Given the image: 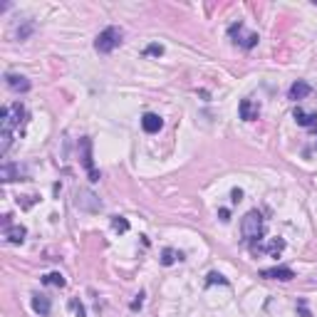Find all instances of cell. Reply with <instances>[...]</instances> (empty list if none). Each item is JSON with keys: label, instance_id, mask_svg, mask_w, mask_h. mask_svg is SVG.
<instances>
[{"label": "cell", "instance_id": "1", "mask_svg": "<svg viewBox=\"0 0 317 317\" xmlns=\"http://www.w3.org/2000/svg\"><path fill=\"white\" fill-rule=\"evenodd\" d=\"M122 38H124V32H122V28H107L102 30L99 35H97L95 40V50L97 52H102V55H107V52H114L119 45H122Z\"/></svg>", "mask_w": 317, "mask_h": 317}, {"label": "cell", "instance_id": "2", "mask_svg": "<svg viewBox=\"0 0 317 317\" xmlns=\"http://www.w3.org/2000/svg\"><path fill=\"white\" fill-rule=\"evenodd\" d=\"M240 233L246 240H260L263 238V216L258 211L246 213V218L240 221Z\"/></svg>", "mask_w": 317, "mask_h": 317}, {"label": "cell", "instance_id": "3", "mask_svg": "<svg viewBox=\"0 0 317 317\" xmlns=\"http://www.w3.org/2000/svg\"><path fill=\"white\" fill-rule=\"evenodd\" d=\"M23 117H25V107L20 102H15L10 107H3L0 109V119H3V129H10L13 132L15 126L23 124Z\"/></svg>", "mask_w": 317, "mask_h": 317}, {"label": "cell", "instance_id": "4", "mask_svg": "<svg viewBox=\"0 0 317 317\" xmlns=\"http://www.w3.org/2000/svg\"><path fill=\"white\" fill-rule=\"evenodd\" d=\"M80 146H82V166L89 174V181H99V171L95 169V161H92V141L89 139H80Z\"/></svg>", "mask_w": 317, "mask_h": 317}, {"label": "cell", "instance_id": "5", "mask_svg": "<svg viewBox=\"0 0 317 317\" xmlns=\"http://www.w3.org/2000/svg\"><path fill=\"white\" fill-rule=\"evenodd\" d=\"M228 32H231V38H235V35H240V32H243V25H240V23H238V25H231V30H228ZM238 45H240V47H246V50H250V47H255V45H258V35H255V32H246V35L238 40Z\"/></svg>", "mask_w": 317, "mask_h": 317}, {"label": "cell", "instance_id": "6", "mask_svg": "<svg viewBox=\"0 0 317 317\" xmlns=\"http://www.w3.org/2000/svg\"><path fill=\"white\" fill-rule=\"evenodd\" d=\"M238 111H240V119H246V122H253V119H258V114H260V107L253 102V99H240V104H238Z\"/></svg>", "mask_w": 317, "mask_h": 317}, {"label": "cell", "instance_id": "7", "mask_svg": "<svg viewBox=\"0 0 317 317\" xmlns=\"http://www.w3.org/2000/svg\"><path fill=\"white\" fill-rule=\"evenodd\" d=\"M5 84H8L13 92H28V89H30V80H28V77L15 74V72H8V74H5Z\"/></svg>", "mask_w": 317, "mask_h": 317}, {"label": "cell", "instance_id": "8", "mask_svg": "<svg viewBox=\"0 0 317 317\" xmlns=\"http://www.w3.org/2000/svg\"><path fill=\"white\" fill-rule=\"evenodd\" d=\"M161 126H164V122H161L159 114H144V117H141V129H144L146 134H156Z\"/></svg>", "mask_w": 317, "mask_h": 317}, {"label": "cell", "instance_id": "9", "mask_svg": "<svg viewBox=\"0 0 317 317\" xmlns=\"http://www.w3.org/2000/svg\"><path fill=\"white\" fill-rule=\"evenodd\" d=\"M260 277H268V280H292L295 273L290 268H268V270L260 273Z\"/></svg>", "mask_w": 317, "mask_h": 317}, {"label": "cell", "instance_id": "10", "mask_svg": "<svg viewBox=\"0 0 317 317\" xmlns=\"http://www.w3.org/2000/svg\"><path fill=\"white\" fill-rule=\"evenodd\" d=\"M310 92H312V87H310L307 82H303V80H297V82H295L292 87H290L288 97L292 99V102H297V99H305V97L310 95Z\"/></svg>", "mask_w": 317, "mask_h": 317}, {"label": "cell", "instance_id": "11", "mask_svg": "<svg viewBox=\"0 0 317 317\" xmlns=\"http://www.w3.org/2000/svg\"><path fill=\"white\" fill-rule=\"evenodd\" d=\"M3 235H5L8 243H23L25 235H28V231H25V226H8Z\"/></svg>", "mask_w": 317, "mask_h": 317}, {"label": "cell", "instance_id": "12", "mask_svg": "<svg viewBox=\"0 0 317 317\" xmlns=\"http://www.w3.org/2000/svg\"><path fill=\"white\" fill-rule=\"evenodd\" d=\"M0 179L5 181V183L17 181V179H20V166H17V164H10V161H5V164L0 166Z\"/></svg>", "mask_w": 317, "mask_h": 317}, {"label": "cell", "instance_id": "13", "mask_svg": "<svg viewBox=\"0 0 317 317\" xmlns=\"http://www.w3.org/2000/svg\"><path fill=\"white\" fill-rule=\"evenodd\" d=\"M77 206L80 208H89V211H97V208H102L99 201H95V196L89 191H80L77 193Z\"/></svg>", "mask_w": 317, "mask_h": 317}, {"label": "cell", "instance_id": "14", "mask_svg": "<svg viewBox=\"0 0 317 317\" xmlns=\"http://www.w3.org/2000/svg\"><path fill=\"white\" fill-rule=\"evenodd\" d=\"M295 122L300 126H315L317 124V111H303L300 107L295 109Z\"/></svg>", "mask_w": 317, "mask_h": 317}, {"label": "cell", "instance_id": "15", "mask_svg": "<svg viewBox=\"0 0 317 317\" xmlns=\"http://www.w3.org/2000/svg\"><path fill=\"white\" fill-rule=\"evenodd\" d=\"M32 310L42 317L50 315V300H47L45 295H32Z\"/></svg>", "mask_w": 317, "mask_h": 317}, {"label": "cell", "instance_id": "16", "mask_svg": "<svg viewBox=\"0 0 317 317\" xmlns=\"http://www.w3.org/2000/svg\"><path fill=\"white\" fill-rule=\"evenodd\" d=\"M42 283L45 285H52V288H65V277L60 275V273H47V275L42 277Z\"/></svg>", "mask_w": 317, "mask_h": 317}, {"label": "cell", "instance_id": "17", "mask_svg": "<svg viewBox=\"0 0 317 317\" xmlns=\"http://www.w3.org/2000/svg\"><path fill=\"white\" fill-rule=\"evenodd\" d=\"M10 144H13V132H10V129H3V132H0V152L5 154L10 149Z\"/></svg>", "mask_w": 317, "mask_h": 317}, {"label": "cell", "instance_id": "18", "mask_svg": "<svg viewBox=\"0 0 317 317\" xmlns=\"http://www.w3.org/2000/svg\"><path fill=\"white\" fill-rule=\"evenodd\" d=\"M176 258L181 260V253H176V250H171V248H166L164 255H161V263H164V265H174V263H176Z\"/></svg>", "mask_w": 317, "mask_h": 317}, {"label": "cell", "instance_id": "19", "mask_svg": "<svg viewBox=\"0 0 317 317\" xmlns=\"http://www.w3.org/2000/svg\"><path fill=\"white\" fill-rule=\"evenodd\" d=\"M111 226H114V231H122V233L129 231V223H126L122 216H114V218H111Z\"/></svg>", "mask_w": 317, "mask_h": 317}, {"label": "cell", "instance_id": "20", "mask_svg": "<svg viewBox=\"0 0 317 317\" xmlns=\"http://www.w3.org/2000/svg\"><path fill=\"white\" fill-rule=\"evenodd\" d=\"M213 283H221V285H228V280L223 275H218V273H211L208 275V285H213Z\"/></svg>", "mask_w": 317, "mask_h": 317}, {"label": "cell", "instance_id": "21", "mask_svg": "<svg viewBox=\"0 0 317 317\" xmlns=\"http://www.w3.org/2000/svg\"><path fill=\"white\" fill-rule=\"evenodd\" d=\"M146 55H164V47L161 45H149L146 47Z\"/></svg>", "mask_w": 317, "mask_h": 317}, {"label": "cell", "instance_id": "22", "mask_svg": "<svg viewBox=\"0 0 317 317\" xmlns=\"http://www.w3.org/2000/svg\"><path fill=\"white\" fill-rule=\"evenodd\" d=\"M69 307H72V310L77 312V317H84V307L77 303V300H72V303H69Z\"/></svg>", "mask_w": 317, "mask_h": 317}, {"label": "cell", "instance_id": "23", "mask_svg": "<svg viewBox=\"0 0 317 317\" xmlns=\"http://www.w3.org/2000/svg\"><path fill=\"white\" fill-rule=\"evenodd\" d=\"M30 32H32V25H25L23 30H17V38H20V40H25V38H28Z\"/></svg>", "mask_w": 317, "mask_h": 317}, {"label": "cell", "instance_id": "24", "mask_svg": "<svg viewBox=\"0 0 317 317\" xmlns=\"http://www.w3.org/2000/svg\"><path fill=\"white\" fill-rule=\"evenodd\" d=\"M240 198H243V191H240V189H235V191H233V203H238Z\"/></svg>", "mask_w": 317, "mask_h": 317}, {"label": "cell", "instance_id": "25", "mask_svg": "<svg viewBox=\"0 0 317 317\" xmlns=\"http://www.w3.org/2000/svg\"><path fill=\"white\" fill-rule=\"evenodd\" d=\"M218 216H221V221H231V218H228V211H226V208H223V211H218Z\"/></svg>", "mask_w": 317, "mask_h": 317}]
</instances>
